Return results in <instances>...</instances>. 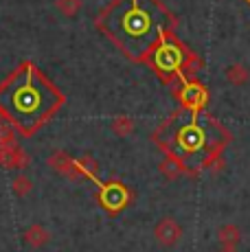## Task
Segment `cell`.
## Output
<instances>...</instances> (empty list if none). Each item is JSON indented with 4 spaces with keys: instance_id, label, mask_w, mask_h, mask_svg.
I'll return each instance as SVG.
<instances>
[{
    "instance_id": "17",
    "label": "cell",
    "mask_w": 250,
    "mask_h": 252,
    "mask_svg": "<svg viewBox=\"0 0 250 252\" xmlns=\"http://www.w3.org/2000/svg\"><path fill=\"white\" fill-rule=\"evenodd\" d=\"M248 2H250V0H248Z\"/></svg>"
},
{
    "instance_id": "4",
    "label": "cell",
    "mask_w": 250,
    "mask_h": 252,
    "mask_svg": "<svg viewBox=\"0 0 250 252\" xmlns=\"http://www.w3.org/2000/svg\"><path fill=\"white\" fill-rule=\"evenodd\" d=\"M154 239H156L160 246H165V248L176 246L178 241L182 239L180 221L174 220V217H162V220H158L156 226H154Z\"/></svg>"
},
{
    "instance_id": "11",
    "label": "cell",
    "mask_w": 250,
    "mask_h": 252,
    "mask_svg": "<svg viewBox=\"0 0 250 252\" xmlns=\"http://www.w3.org/2000/svg\"><path fill=\"white\" fill-rule=\"evenodd\" d=\"M180 138H182V145H185L187 149H198L202 145V138H204V134L200 132V127H195V125H189V127H185L180 132Z\"/></svg>"
},
{
    "instance_id": "7",
    "label": "cell",
    "mask_w": 250,
    "mask_h": 252,
    "mask_svg": "<svg viewBox=\"0 0 250 252\" xmlns=\"http://www.w3.org/2000/svg\"><path fill=\"white\" fill-rule=\"evenodd\" d=\"M22 239H25V244L29 246V248L37 250V248H44V246L51 241V232L46 230L42 224H31V226H29V228L25 230Z\"/></svg>"
},
{
    "instance_id": "12",
    "label": "cell",
    "mask_w": 250,
    "mask_h": 252,
    "mask_svg": "<svg viewBox=\"0 0 250 252\" xmlns=\"http://www.w3.org/2000/svg\"><path fill=\"white\" fill-rule=\"evenodd\" d=\"M11 191L16 193V197H27V195H31V191H33V182H31V178L27 176V173H18L16 178H13V182H11Z\"/></svg>"
},
{
    "instance_id": "9",
    "label": "cell",
    "mask_w": 250,
    "mask_h": 252,
    "mask_svg": "<svg viewBox=\"0 0 250 252\" xmlns=\"http://www.w3.org/2000/svg\"><path fill=\"white\" fill-rule=\"evenodd\" d=\"M158 171H160L167 180H176V178H180L182 173H185V167H182V162L178 160L176 156H165L162 162L158 164Z\"/></svg>"
},
{
    "instance_id": "5",
    "label": "cell",
    "mask_w": 250,
    "mask_h": 252,
    "mask_svg": "<svg viewBox=\"0 0 250 252\" xmlns=\"http://www.w3.org/2000/svg\"><path fill=\"white\" fill-rule=\"evenodd\" d=\"M178 77L182 79V90H180L182 103H187L191 110L200 108V105L206 101V90L202 88L200 84H191V81H187L185 77H182V72H178Z\"/></svg>"
},
{
    "instance_id": "8",
    "label": "cell",
    "mask_w": 250,
    "mask_h": 252,
    "mask_svg": "<svg viewBox=\"0 0 250 252\" xmlns=\"http://www.w3.org/2000/svg\"><path fill=\"white\" fill-rule=\"evenodd\" d=\"M29 162H31V158L27 156L25 149H20L18 145H7V149H4V167L25 171L29 167Z\"/></svg>"
},
{
    "instance_id": "13",
    "label": "cell",
    "mask_w": 250,
    "mask_h": 252,
    "mask_svg": "<svg viewBox=\"0 0 250 252\" xmlns=\"http://www.w3.org/2000/svg\"><path fill=\"white\" fill-rule=\"evenodd\" d=\"M224 77L230 81V86H244L248 81V70L244 68V66H239V64H233V66L226 68Z\"/></svg>"
},
{
    "instance_id": "2",
    "label": "cell",
    "mask_w": 250,
    "mask_h": 252,
    "mask_svg": "<svg viewBox=\"0 0 250 252\" xmlns=\"http://www.w3.org/2000/svg\"><path fill=\"white\" fill-rule=\"evenodd\" d=\"M57 92H53L51 86L40 75H35L31 66H27L22 75L0 90V108L13 123L25 129L40 123L53 108H57Z\"/></svg>"
},
{
    "instance_id": "14",
    "label": "cell",
    "mask_w": 250,
    "mask_h": 252,
    "mask_svg": "<svg viewBox=\"0 0 250 252\" xmlns=\"http://www.w3.org/2000/svg\"><path fill=\"white\" fill-rule=\"evenodd\" d=\"M55 7L62 16L75 18L81 11V0H55Z\"/></svg>"
},
{
    "instance_id": "1",
    "label": "cell",
    "mask_w": 250,
    "mask_h": 252,
    "mask_svg": "<svg viewBox=\"0 0 250 252\" xmlns=\"http://www.w3.org/2000/svg\"><path fill=\"white\" fill-rule=\"evenodd\" d=\"M105 27L129 55L141 57L162 35V13L154 0H121L105 13Z\"/></svg>"
},
{
    "instance_id": "16",
    "label": "cell",
    "mask_w": 250,
    "mask_h": 252,
    "mask_svg": "<svg viewBox=\"0 0 250 252\" xmlns=\"http://www.w3.org/2000/svg\"><path fill=\"white\" fill-rule=\"evenodd\" d=\"M215 252H237V246H219Z\"/></svg>"
},
{
    "instance_id": "3",
    "label": "cell",
    "mask_w": 250,
    "mask_h": 252,
    "mask_svg": "<svg viewBox=\"0 0 250 252\" xmlns=\"http://www.w3.org/2000/svg\"><path fill=\"white\" fill-rule=\"evenodd\" d=\"M180 64H182L180 48L171 44V42H167L165 35H160V46L156 51V68L165 72H180Z\"/></svg>"
},
{
    "instance_id": "10",
    "label": "cell",
    "mask_w": 250,
    "mask_h": 252,
    "mask_svg": "<svg viewBox=\"0 0 250 252\" xmlns=\"http://www.w3.org/2000/svg\"><path fill=\"white\" fill-rule=\"evenodd\" d=\"M218 241L219 246H237L242 241V232L235 224H224L218 228Z\"/></svg>"
},
{
    "instance_id": "6",
    "label": "cell",
    "mask_w": 250,
    "mask_h": 252,
    "mask_svg": "<svg viewBox=\"0 0 250 252\" xmlns=\"http://www.w3.org/2000/svg\"><path fill=\"white\" fill-rule=\"evenodd\" d=\"M49 167L55 169L60 176H66V178H77L81 176L79 169H77V160H73L70 156H66L64 152H55L49 156Z\"/></svg>"
},
{
    "instance_id": "15",
    "label": "cell",
    "mask_w": 250,
    "mask_h": 252,
    "mask_svg": "<svg viewBox=\"0 0 250 252\" xmlns=\"http://www.w3.org/2000/svg\"><path fill=\"white\" fill-rule=\"evenodd\" d=\"M112 129H114V134H119V136H129V134L134 132V121L125 119V116H119V119L112 121Z\"/></svg>"
}]
</instances>
